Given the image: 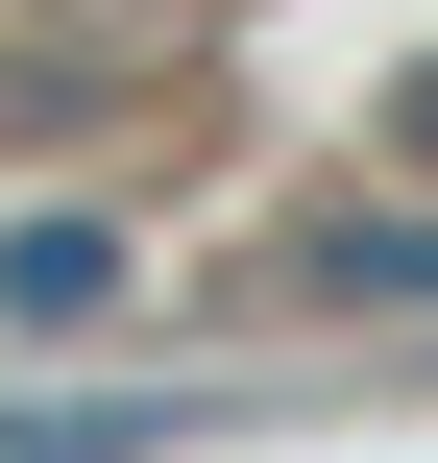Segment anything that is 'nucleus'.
<instances>
[{
  "label": "nucleus",
  "instance_id": "2",
  "mask_svg": "<svg viewBox=\"0 0 438 463\" xmlns=\"http://www.w3.org/2000/svg\"><path fill=\"white\" fill-rule=\"evenodd\" d=\"M293 269H317L341 317H438V220H317Z\"/></svg>",
  "mask_w": 438,
  "mask_h": 463
},
{
  "label": "nucleus",
  "instance_id": "1",
  "mask_svg": "<svg viewBox=\"0 0 438 463\" xmlns=\"http://www.w3.org/2000/svg\"><path fill=\"white\" fill-rule=\"evenodd\" d=\"M98 293H122V244H98V220H0V342H73Z\"/></svg>",
  "mask_w": 438,
  "mask_h": 463
}]
</instances>
